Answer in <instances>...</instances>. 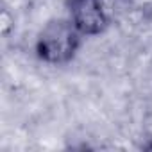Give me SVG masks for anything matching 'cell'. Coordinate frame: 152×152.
<instances>
[{"mask_svg": "<svg viewBox=\"0 0 152 152\" xmlns=\"http://www.w3.org/2000/svg\"><path fill=\"white\" fill-rule=\"evenodd\" d=\"M64 9L84 38L100 36L109 27V15L102 0H64Z\"/></svg>", "mask_w": 152, "mask_h": 152, "instance_id": "2", "label": "cell"}, {"mask_svg": "<svg viewBox=\"0 0 152 152\" xmlns=\"http://www.w3.org/2000/svg\"><path fill=\"white\" fill-rule=\"evenodd\" d=\"M84 36L77 31L70 18L48 20L34 39L36 57L48 66H64L77 56Z\"/></svg>", "mask_w": 152, "mask_h": 152, "instance_id": "1", "label": "cell"}, {"mask_svg": "<svg viewBox=\"0 0 152 152\" xmlns=\"http://www.w3.org/2000/svg\"><path fill=\"white\" fill-rule=\"evenodd\" d=\"M0 32L4 38H9L15 32V15L7 7H2L0 11Z\"/></svg>", "mask_w": 152, "mask_h": 152, "instance_id": "3", "label": "cell"}]
</instances>
